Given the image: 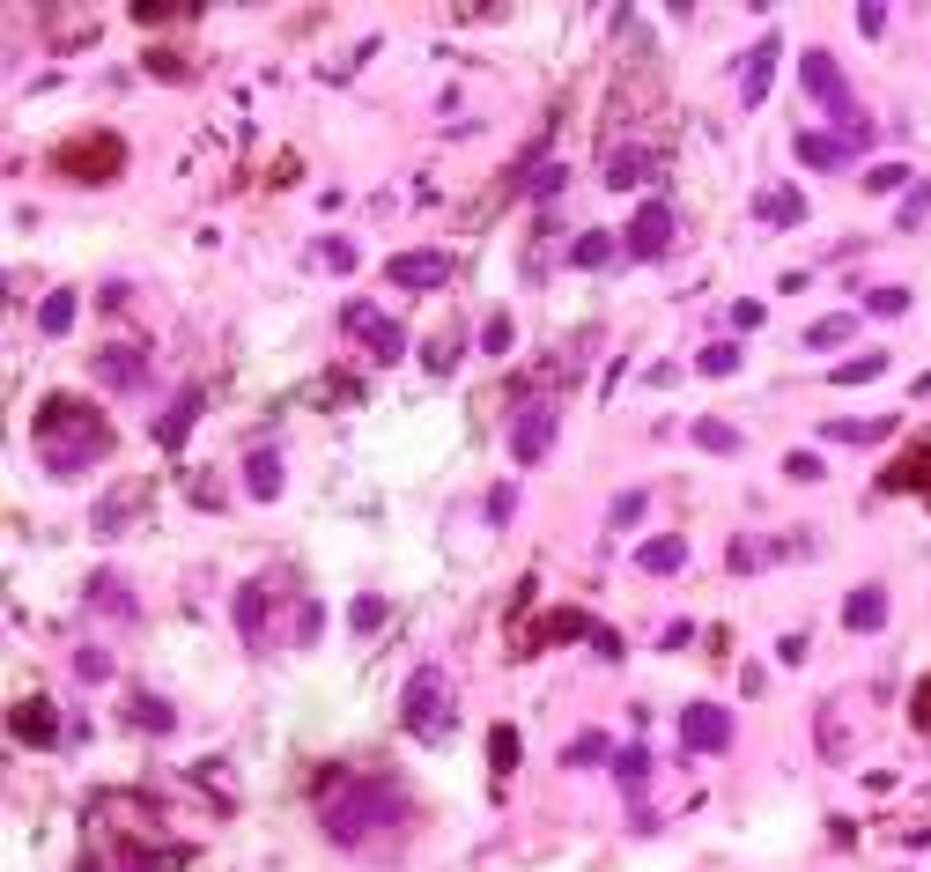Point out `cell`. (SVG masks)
Wrapping results in <instances>:
<instances>
[{
	"label": "cell",
	"instance_id": "obj_21",
	"mask_svg": "<svg viewBox=\"0 0 931 872\" xmlns=\"http://www.w3.org/2000/svg\"><path fill=\"white\" fill-rule=\"evenodd\" d=\"M606 259H614V230H584L569 244V267H606Z\"/></svg>",
	"mask_w": 931,
	"mask_h": 872
},
{
	"label": "cell",
	"instance_id": "obj_23",
	"mask_svg": "<svg viewBox=\"0 0 931 872\" xmlns=\"http://www.w3.org/2000/svg\"><path fill=\"white\" fill-rule=\"evenodd\" d=\"M688 436H695L702 451H739V429H732V422H717V414H702V422H695Z\"/></svg>",
	"mask_w": 931,
	"mask_h": 872
},
{
	"label": "cell",
	"instance_id": "obj_9",
	"mask_svg": "<svg viewBox=\"0 0 931 872\" xmlns=\"http://www.w3.org/2000/svg\"><path fill=\"white\" fill-rule=\"evenodd\" d=\"M60 170H67V178H111V170H119V134L67 141V148H60Z\"/></svg>",
	"mask_w": 931,
	"mask_h": 872
},
{
	"label": "cell",
	"instance_id": "obj_32",
	"mask_svg": "<svg viewBox=\"0 0 931 872\" xmlns=\"http://www.w3.org/2000/svg\"><path fill=\"white\" fill-rule=\"evenodd\" d=\"M348 621H355L363 636H377V629H385V606H377V599H355V606H348Z\"/></svg>",
	"mask_w": 931,
	"mask_h": 872
},
{
	"label": "cell",
	"instance_id": "obj_17",
	"mask_svg": "<svg viewBox=\"0 0 931 872\" xmlns=\"http://www.w3.org/2000/svg\"><path fill=\"white\" fill-rule=\"evenodd\" d=\"M8 732H15V739H30V747H52V703H45V695H30V703H15Z\"/></svg>",
	"mask_w": 931,
	"mask_h": 872
},
{
	"label": "cell",
	"instance_id": "obj_26",
	"mask_svg": "<svg viewBox=\"0 0 931 872\" xmlns=\"http://www.w3.org/2000/svg\"><path fill=\"white\" fill-rule=\"evenodd\" d=\"M636 178H651V156H606V185H636Z\"/></svg>",
	"mask_w": 931,
	"mask_h": 872
},
{
	"label": "cell",
	"instance_id": "obj_7",
	"mask_svg": "<svg viewBox=\"0 0 931 872\" xmlns=\"http://www.w3.org/2000/svg\"><path fill=\"white\" fill-rule=\"evenodd\" d=\"M680 747H688V754H725L732 747V710L688 703V710H680Z\"/></svg>",
	"mask_w": 931,
	"mask_h": 872
},
{
	"label": "cell",
	"instance_id": "obj_6",
	"mask_svg": "<svg viewBox=\"0 0 931 872\" xmlns=\"http://www.w3.org/2000/svg\"><path fill=\"white\" fill-rule=\"evenodd\" d=\"M340 326H348L355 340H363V348L377 355V363H399V355H407V340H399V326L385 311H377V303H348V311H340Z\"/></svg>",
	"mask_w": 931,
	"mask_h": 872
},
{
	"label": "cell",
	"instance_id": "obj_34",
	"mask_svg": "<svg viewBox=\"0 0 931 872\" xmlns=\"http://www.w3.org/2000/svg\"><path fill=\"white\" fill-rule=\"evenodd\" d=\"M488 762H496V769L518 762V732H510V725H496V739H488Z\"/></svg>",
	"mask_w": 931,
	"mask_h": 872
},
{
	"label": "cell",
	"instance_id": "obj_37",
	"mask_svg": "<svg viewBox=\"0 0 931 872\" xmlns=\"http://www.w3.org/2000/svg\"><path fill=\"white\" fill-rule=\"evenodd\" d=\"M909 178V170L902 163H880V170H865V185H872V193H895V185Z\"/></svg>",
	"mask_w": 931,
	"mask_h": 872
},
{
	"label": "cell",
	"instance_id": "obj_18",
	"mask_svg": "<svg viewBox=\"0 0 931 872\" xmlns=\"http://www.w3.org/2000/svg\"><path fill=\"white\" fill-rule=\"evenodd\" d=\"M791 156L806 163V170H835V163L850 156V141H835V134H798V141H791Z\"/></svg>",
	"mask_w": 931,
	"mask_h": 872
},
{
	"label": "cell",
	"instance_id": "obj_29",
	"mask_svg": "<svg viewBox=\"0 0 931 872\" xmlns=\"http://www.w3.org/2000/svg\"><path fill=\"white\" fill-rule=\"evenodd\" d=\"M865 311H872V318H902V311H909V289H872Z\"/></svg>",
	"mask_w": 931,
	"mask_h": 872
},
{
	"label": "cell",
	"instance_id": "obj_19",
	"mask_svg": "<svg viewBox=\"0 0 931 872\" xmlns=\"http://www.w3.org/2000/svg\"><path fill=\"white\" fill-rule=\"evenodd\" d=\"M850 333H858V318H850V311H835V318H813V326H806V348H813V355H828V348H843Z\"/></svg>",
	"mask_w": 931,
	"mask_h": 872
},
{
	"label": "cell",
	"instance_id": "obj_27",
	"mask_svg": "<svg viewBox=\"0 0 931 872\" xmlns=\"http://www.w3.org/2000/svg\"><path fill=\"white\" fill-rule=\"evenodd\" d=\"M133 725H148V732H170V703H156V695H133Z\"/></svg>",
	"mask_w": 931,
	"mask_h": 872
},
{
	"label": "cell",
	"instance_id": "obj_41",
	"mask_svg": "<svg viewBox=\"0 0 931 872\" xmlns=\"http://www.w3.org/2000/svg\"><path fill=\"white\" fill-rule=\"evenodd\" d=\"M924 207H931V185H924V193H909V200H902V230H909V222H924Z\"/></svg>",
	"mask_w": 931,
	"mask_h": 872
},
{
	"label": "cell",
	"instance_id": "obj_40",
	"mask_svg": "<svg viewBox=\"0 0 931 872\" xmlns=\"http://www.w3.org/2000/svg\"><path fill=\"white\" fill-rule=\"evenodd\" d=\"M858 30H865V37H880V30H887V8H872V0H865V8H858Z\"/></svg>",
	"mask_w": 931,
	"mask_h": 872
},
{
	"label": "cell",
	"instance_id": "obj_38",
	"mask_svg": "<svg viewBox=\"0 0 931 872\" xmlns=\"http://www.w3.org/2000/svg\"><path fill=\"white\" fill-rule=\"evenodd\" d=\"M422 363H429V370H451V363H459V348H451V340H429Z\"/></svg>",
	"mask_w": 931,
	"mask_h": 872
},
{
	"label": "cell",
	"instance_id": "obj_8",
	"mask_svg": "<svg viewBox=\"0 0 931 872\" xmlns=\"http://www.w3.org/2000/svg\"><path fill=\"white\" fill-rule=\"evenodd\" d=\"M547 451H555V407H540V400H532L518 422H510V459L532 466V459H547Z\"/></svg>",
	"mask_w": 931,
	"mask_h": 872
},
{
	"label": "cell",
	"instance_id": "obj_31",
	"mask_svg": "<svg viewBox=\"0 0 931 872\" xmlns=\"http://www.w3.org/2000/svg\"><path fill=\"white\" fill-rule=\"evenodd\" d=\"M510 518H518V488H488V525H510Z\"/></svg>",
	"mask_w": 931,
	"mask_h": 872
},
{
	"label": "cell",
	"instance_id": "obj_5",
	"mask_svg": "<svg viewBox=\"0 0 931 872\" xmlns=\"http://www.w3.org/2000/svg\"><path fill=\"white\" fill-rule=\"evenodd\" d=\"M673 230H680V222H673V207H665V200H651V207H636V222H629V237H621V252L651 267V259H665V252H673Z\"/></svg>",
	"mask_w": 931,
	"mask_h": 872
},
{
	"label": "cell",
	"instance_id": "obj_36",
	"mask_svg": "<svg viewBox=\"0 0 931 872\" xmlns=\"http://www.w3.org/2000/svg\"><path fill=\"white\" fill-rule=\"evenodd\" d=\"M193 407H200V392H185V400L163 414V444H178V429H185V414H193Z\"/></svg>",
	"mask_w": 931,
	"mask_h": 872
},
{
	"label": "cell",
	"instance_id": "obj_15",
	"mask_svg": "<svg viewBox=\"0 0 931 872\" xmlns=\"http://www.w3.org/2000/svg\"><path fill=\"white\" fill-rule=\"evenodd\" d=\"M141 370H148L141 348H104V355H97V377H104L111 392H133V385H141Z\"/></svg>",
	"mask_w": 931,
	"mask_h": 872
},
{
	"label": "cell",
	"instance_id": "obj_1",
	"mask_svg": "<svg viewBox=\"0 0 931 872\" xmlns=\"http://www.w3.org/2000/svg\"><path fill=\"white\" fill-rule=\"evenodd\" d=\"M37 451H45L52 473H82V466L104 459V422L82 400H45V414H37Z\"/></svg>",
	"mask_w": 931,
	"mask_h": 872
},
{
	"label": "cell",
	"instance_id": "obj_16",
	"mask_svg": "<svg viewBox=\"0 0 931 872\" xmlns=\"http://www.w3.org/2000/svg\"><path fill=\"white\" fill-rule=\"evenodd\" d=\"M680 562H688V540H680V533H658V540L636 547V570H651V577H673Z\"/></svg>",
	"mask_w": 931,
	"mask_h": 872
},
{
	"label": "cell",
	"instance_id": "obj_14",
	"mask_svg": "<svg viewBox=\"0 0 931 872\" xmlns=\"http://www.w3.org/2000/svg\"><path fill=\"white\" fill-rule=\"evenodd\" d=\"M244 488H252L259 503L281 496V451H274V444H252V451H244Z\"/></svg>",
	"mask_w": 931,
	"mask_h": 872
},
{
	"label": "cell",
	"instance_id": "obj_22",
	"mask_svg": "<svg viewBox=\"0 0 931 872\" xmlns=\"http://www.w3.org/2000/svg\"><path fill=\"white\" fill-rule=\"evenodd\" d=\"M835 444H887L895 436V422H828Z\"/></svg>",
	"mask_w": 931,
	"mask_h": 872
},
{
	"label": "cell",
	"instance_id": "obj_2",
	"mask_svg": "<svg viewBox=\"0 0 931 872\" xmlns=\"http://www.w3.org/2000/svg\"><path fill=\"white\" fill-rule=\"evenodd\" d=\"M318 821H326L333 843H363L370 828L399 821V791H385V784H333L326 806H318Z\"/></svg>",
	"mask_w": 931,
	"mask_h": 872
},
{
	"label": "cell",
	"instance_id": "obj_25",
	"mask_svg": "<svg viewBox=\"0 0 931 872\" xmlns=\"http://www.w3.org/2000/svg\"><path fill=\"white\" fill-rule=\"evenodd\" d=\"M643 510H651V503H643V488H621V496L606 503V525H621V533H629V525L643 518Z\"/></svg>",
	"mask_w": 931,
	"mask_h": 872
},
{
	"label": "cell",
	"instance_id": "obj_12",
	"mask_svg": "<svg viewBox=\"0 0 931 872\" xmlns=\"http://www.w3.org/2000/svg\"><path fill=\"white\" fill-rule=\"evenodd\" d=\"M444 274H451L444 252H399V259H385V281H399V289H436Z\"/></svg>",
	"mask_w": 931,
	"mask_h": 872
},
{
	"label": "cell",
	"instance_id": "obj_3",
	"mask_svg": "<svg viewBox=\"0 0 931 872\" xmlns=\"http://www.w3.org/2000/svg\"><path fill=\"white\" fill-rule=\"evenodd\" d=\"M798 82H806V97H821L835 119L843 126H858L865 134V119H858V97H850V82H843V67L828 60V52H806V60H798Z\"/></svg>",
	"mask_w": 931,
	"mask_h": 872
},
{
	"label": "cell",
	"instance_id": "obj_24",
	"mask_svg": "<svg viewBox=\"0 0 931 872\" xmlns=\"http://www.w3.org/2000/svg\"><path fill=\"white\" fill-rule=\"evenodd\" d=\"M237 629L259 643V629H266V592H259V584H244V592H237Z\"/></svg>",
	"mask_w": 931,
	"mask_h": 872
},
{
	"label": "cell",
	"instance_id": "obj_11",
	"mask_svg": "<svg viewBox=\"0 0 931 872\" xmlns=\"http://www.w3.org/2000/svg\"><path fill=\"white\" fill-rule=\"evenodd\" d=\"M843 629L850 636H880L887 629V584H858V592L843 599Z\"/></svg>",
	"mask_w": 931,
	"mask_h": 872
},
{
	"label": "cell",
	"instance_id": "obj_30",
	"mask_svg": "<svg viewBox=\"0 0 931 872\" xmlns=\"http://www.w3.org/2000/svg\"><path fill=\"white\" fill-rule=\"evenodd\" d=\"M510 340H518V333H510V318L496 311V318L481 326V355H510Z\"/></svg>",
	"mask_w": 931,
	"mask_h": 872
},
{
	"label": "cell",
	"instance_id": "obj_4",
	"mask_svg": "<svg viewBox=\"0 0 931 872\" xmlns=\"http://www.w3.org/2000/svg\"><path fill=\"white\" fill-rule=\"evenodd\" d=\"M399 717H407V732H422V739H429V732L451 717V680L436 673V666H422V673L407 680V710H399Z\"/></svg>",
	"mask_w": 931,
	"mask_h": 872
},
{
	"label": "cell",
	"instance_id": "obj_35",
	"mask_svg": "<svg viewBox=\"0 0 931 872\" xmlns=\"http://www.w3.org/2000/svg\"><path fill=\"white\" fill-rule=\"evenodd\" d=\"M880 370H887V355H858V363H843V385H872Z\"/></svg>",
	"mask_w": 931,
	"mask_h": 872
},
{
	"label": "cell",
	"instance_id": "obj_28",
	"mask_svg": "<svg viewBox=\"0 0 931 872\" xmlns=\"http://www.w3.org/2000/svg\"><path fill=\"white\" fill-rule=\"evenodd\" d=\"M702 370H710V377L739 370V340H710V348H702Z\"/></svg>",
	"mask_w": 931,
	"mask_h": 872
},
{
	"label": "cell",
	"instance_id": "obj_20",
	"mask_svg": "<svg viewBox=\"0 0 931 872\" xmlns=\"http://www.w3.org/2000/svg\"><path fill=\"white\" fill-rule=\"evenodd\" d=\"M74 326V289H52L45 303H37V333H45V340H60Z\"/></svg>",
	"mask_w": 931,
	"mask_h": 872
},
{
	"label": "cell",
	"instance_id": "obj_33",
	"mask_svg": "<svg viewBox=\"0 0 931 872\" xmlns=\"http://www.w3.org/2000/svg\"><path fill=\"white\" fill-rule=\"evenodd\" d=\"M318 259H326L333 274H348V267H355V244H348V237H326V244H318Z\"/></svg>",
	"mask_w": 931,
	"mask_h": 872
},
{
	"label": "cell",
	"instance_id": "obj_13",
	"mask_svg": "<svg viewBox=\"0 0 931 872\" xmlns=\"http://www.w3.org/2000/svg\"><path fill=\"white\" fill-rule=\"evenodd\" d=\"M754 215H762L769 230H791V222H806V193H798V185H769V193H754Z\"/></svg>",
	"mask_w": 931,
	"mask_h": 872
},
{
	"label": "cell",
	"instance_id": "obj_10",
	"mask_svg": "<svg viewBox=\"0 0 931 872\" xmlns=\"http://www.w3.org/2000/svg\"><path fill=\"white\" fill-rule=\"evenodd\" d=\"M776 60H784V37H754V52L739 60V104H769Z\"/></svg>",
	"mask_w": 931,
	"mask_h": 872
},
{
	"label": "cell",
	"instance_id": "obj_39",
	"mask_svg": "<svg viewBox=\"0 0 931 872\" xmlns=\"http://www.w3.org/2000/svg\"><path fill=\"white\" fill-rule=\"evenodd\" d=\"M614 769H621V784H643V754H636V747H621Z\"/></svg>",
	"mask_w": 931,
	"mask_h": 872
}]
</instances>
